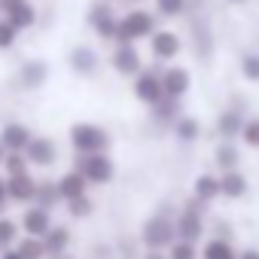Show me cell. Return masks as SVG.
<instances>
[{"mask_svg":"<svg viewBox=\"0 0 259 259\" xmlns=\"http://www.w3.org/2000/svg\"><path fill=\"white\" fill-rule=\"evenodd\" d=\"M141 241L147 250H168L177 241V217L162 204L144 226H141Z\"/></svg>","mask_w":259,"mask_h":259,"instance_id":"cell-1","label":"cell"},{"mask_svg":"<svg viewBox=\"0 0 259 259\" xmlns=\"http://www.w3.org/2000/svg\"><path fill=\"white\" fill-rule=\"evenodd\" d=\"M204 204L201 201H195V198H189L180 210H177V238L180 241H192V244H198L204 235H207V223H204Z\"/></svg>","mask_w":259,"mask_h":259,"instance_id":"cell-2","label":"cell"},{"mask_svg":"<svg viewBox=\"0 0 259 259\" xmlns=\"http://www.w3.org/2000/svg\"><path fill=\"white\" fill-rule=\"evenodd\" d=\"M156 34V19L153 13L147 10H132V13H125L119 19V37L116 43L125 46V43H138V40H150Z\"/></svg>","mask_w":259,"mask_h":259,"instance_id":"cell-3","label":"cell"},{"mask_svg":"<svg viewBox=\"0 0 259 259\" xmlns=\"http://www.w3.org/2000/svg\"><path fill=\"white\" fill-rule=\"evenodd\" d=\"M70 144L82 153V156H92V153H104L110 147V138L101 125H92V122H76L70 128Z\"/></svg>","mask_w":259,"mask_h":259,"instance_id":"cell-4","label":"cell"},{"mask_svg":"<svg viewBox=\"0 0 259 259\" xmlns=\"http://www.w3.org/2000/svg\"><path fill=\"white\" fill-rule=\"evenodd\" d=\"M76 171H79V174H82L89 183H98V186L110 183V180H113V174H116V168H113V159H110L107 153L79 156V159H76Z\"/></svg>","mask_w":259,"mask_h":259,"instance_id":"cell-5","label":"cell"},{"mask_svg":"<svg viewBox=\"0 0 259 259\" xmlns=\"http://www.w3.org/2000/svg\"><path fill=\"white\" fill-rule=\"evenodd\" d=\"M135 98L147 107H156L162 98H165V89H162V73L159 70H144L135 76Z\"/></svg>","mask_w":259,"mask_h":259,"instance_id":"cell-6","label":"cell"},{"mask_svg":"<svg viewBox=\"0 0 259 259\" xmlns=\"http://www.w3.org/2000/svg\"><path fill=\"white\" fill-rule=\"evenodd\" d=\"M89 25L95 28V34L101 40H116L119 37V19L113 16V10L107 4H95L89 10Z\"/></svg>","mask_w":259,"mask_h":259,"instance_id":"cell-7","label":"cell"},{"mask_svg":"<svg viewBox=\"0 0 259 259\" xmlns=\"http://www.w3.org/2000/svg\"><path fill=\"white\" fill-rule=\"evenodd\" d=\"M110 61H113V70L122 73V76H138V73H144V61H141V52H138L135 43L116 46Z\"/></svg>","mask_w":259,"mask_h":259,"instance_id":"cell-8","label":"cell"},{"mask_svg":"<svg viewBox=\"0 0 259 259\" xmlns=\"http://www.w3.org/2000/svg\"><path fill=\"white\" fill-rule=\"evenodd\" d=\"M162 89H165L168 98L183 101V95L192 89V73L186 67H180V64H171V67L162 70Z\"/></svg>","mask_w":259,"mask_h":259,"instance_id":"cell-9","label":"cell"},{"mask_svg":"<svg viewBox=\"0 0 259 259\" xmlns=\"http://www.w3.org/2000/svg\"><path fill=\"white\" fill-rule=\"evenodd\" d=\"M244 122H247L244 110L226 107V110H223V113L217 116L213 128H217V135H220V141H241V132H244Z\"/></svg>","mask_w":259,"mask_h":259,"instance_id":"cell-10","label":"cell"},{"mask_svg":"<svg viewBox=\"0 0 259 259\" xmlns=\"http://www.w3.org/2000/svg\"><path fill=\"white\" fill-rule=\"evenodd\" d=\"M183 49V40L174 34V31H156L150 37V52L156 61H174Z\"/></svg>","mask_w":259,"mask_h":259,"instance_id":"cell-11","label":"cell"},{"mask_svg":"<svg viewBox=\"0 0 259 259\" xmlns=\"http://www.w3.org/2000/svg\"><path fill=\"white\" fill-rule=\"evenodd\" d=\"M250 192V180H247V174L238 168V171H226V174H220V195L223 198H229V201H241L244 195Z\"/></svg>","mask_w":259,"mask_h":259,"instance_id":"cell-12","label":"cell"},{"mask_svg":"<svg viewBox=\"0 0 259 259\" xmlns=\"http://www.w3.org/2000/svg\"><path fill=\"white\" fill-rule=\"evenodd\" d=\"M0 10L7 13V22H13L19 31L22 28H31L34 25V7L28 4V0H0Z\"/></svg>","mask_w":259,"mask_h":259,"instance_id":"cell-13","label":"cell"},{"mask_svg":"<svg viewBox=\"0 0 259 259\" xmlns=\"http://www.w3.org/2000/svg\"><path fill=\"white\" fill-rule=\"evenodd\" d=\"M213 165H217L220 174L238 171V165H241V147H238V141H220L213 147Z\"/></svg>","mask_w":259,"mask_h":259,"instance_id":"cell-14","label":"cell"},{"mask_svg":"<svg viewBox=\"0 0 259 259\" xmlns=\"http://www.w3.org/2000/svg\"><path fill=\"white\" fill-rule=\"evenodd\" d=\"M31 132L25 125H19V122H10V125H4V132H0V144H4L10 153H22V150H28L31 147Z\"/></svg>","mask_w":259,"mask_h":259,"instance_id":"cell-15","label":"cell"},{"mask_svg":"<svg viewBox=\"0 0 259 259\" xmlns=\"http://www.w3.org/2000/svg\"><path fill=\"white\" fill-rule=\"evenodd\" d=\"M192 198L201 201L204 207L220 198V174H198L192 180Z\"/></svg>","mask_w":259,"mask_h":259,"instance_id":"cell-16","label":"cell"},{"mask_svg":"<svg viewBox=\"0 0 259 259\" xmlns=\"http://www.w3.org/2000/svg\"><path fill=\"white\" fill-rule=\"evenodd\" d=\"M25 232L31 235V238H46L49 232H52V220H49V210H43V207H31L28 213H25Z\"/></svg>","mask_w":259,"mask_h":259,"instance_id":"cell-17","label":"cell"},{"mask_svg":"<svg viewBox=\"0 0 259 259\" xmlns=\"http://www.w3.org/2000/svg\"><path fill=\"white\" fill-rule=\"evenodd\" d=\"M241 250H235L232 241L226 238H207L201 244V259H238Z\"/></svg>","mask_w":259,"mask_h":259,"instance_id":"cell-18","label":"cell"},{"mask_svg":"<svg viewBox=\"0 0 259 259\" xmlns=\"http://www.w3.org/2000/svg\"><path fill=\"white\" fill-rule=\"evenodd\" d=\"M25 153H28V162H34V165H52L55 162V144L49 138H34Z\"/></svg>","mask_w":259,"mask_h":259,"instance_id":"cell-19","label":"cell"},{"mask_svg":"<svg viewBox=\"0 0 259 259\" xmlns=\"http://www.w3.org/2000/svg\"><path fill=\"white\" fill-rule=\"evenodd\" d=\"M85 177L79 174V171H70V174H64L61 180H58V192H61V198L64 201H73V198H82L85 195Z\"/></svg>","mask_w":259,"mask_h":259,"instance_id":"cell-20","label":"cell"},{"mask_svg":"<svg viewBox=\"0 0 259 259\" xmlns=\"http://www.w3.org/2000/svg\"><path fill=\"white\" fill-rule=\"evenodd\" d=\"M174 138L180 141V144H195L198 138H201V122L195 119V116H180L177 122H174Z\"/></svg>","mask_w":259,"mask_h":259,"instance_id":"cell-21","label":"cell"},{"mask_svg":"<svg viewBox=\"0 0 259 259\" xmlns=\"http://www.w3.org/2000/svg\"><path fill=\"white\" fill-rule=\"evenodd\" d=\"M150 110H153L156 122H162V125H171V128H174V122L183 116V113H180V110H183V107H180V101H177V98H168V95H165V98H162L156 107H150Z\"/></svg>","mask_w":259,"mask_h":259,"instance_id":"cell-22","label":"cell"},{"mask_svg":"<svg viewBox=\"0 0 259 259\" xmlns=\"http://www.w3.org/2000/svg\"><path fill=\"white\" fill-rule=\"evenodd\" d=\"M7 192H10V198H16V201H28V198L37 195V183H34L28 174H19V177H10V180H7Z\"/></svg>","mask_w":259,"mask_h":259,"instance_id":"cell-23","label":"cell"},{"mask_svg":"<svg viewBox=\"0 0 259 259\" xmlns=\"http://www.w3.org/2000/svg\"><path fill=\"white\" fill-rule=\"evenodd\" d=\"M70 67H73L76 73H95V67H98V52L89 49V46H76V49L70 52Z\"/></svg>","mask_w":259,"mask_h":259,"instance_id":"cell-24","label":"cell"},{"mask_svg":"<svg viewBox=\"0 0 259 259\" xmlns=\"http://www.w3.org/2000/svg\"><path fill=\"white\" fill-rule=\"evenodd\" d=\"M43 244H46V253L58 256V253L67 250V244H70V232H67L64 226H52V232L43 238Z\"/></svg>","mask_w":259,"mask_h":259,"instance_id":"cell-25","label":"cell"},{"mask_svg":"<svg viewBox=\"0 0 259 259\" xmlns=\"http://www.w3.org/2000/svg\"><path fill=\"white\" fill-rule=\"evenodd\" d=\"M238 73H241V79L259 85V52H244L238 58Z\"/></svg>","mask_w":259,"mask_h":259,"instance_id":"cell-26","label":"cell"},{"mask_svg":"<svg viewBox=\"0 0 259 259\" xmlns=\"http://www.w3.org/2000/svg\"><path fill=\"white\" fill-rule=\"evenodd\" d=\"M46 76H49V70H46V64H43V61H28V64L22 67V82H25L28 89L43 85V82H46Z\"/></svg>","mask_w":259,"mask_h":259,"instance_id":"cell-27","label":"cell"},{"mask_svg":"<svg viewBox=\"0 0 259 259\" xmlns=\"http://www.w3.org/2000/svg\"><path fill=\"white\" fill-rule=\"evenodd\" d=\"M168 259H201V247L192 244V241H174L168 247Z\"/></svg>","mask_w":259,"mask_h":259,"instance_id":"cell-28","label":"cell"},{"mask_svg":"<svg viewBox=\"0 0 259 259\" xmlns=\"http://www.w3.org/2000/svg\"><path fill=\"white\" fill-rule=\"evenodd\" d=\"M16 250H19L25 259H43V256H46V244H43V238H31V235L22 238Z\"/></svg>","mask_w":259,"mask_h":259,"instance_id":"cell-29","label":"cell"},{"mask_svg":"<svg viewBox=\"0 0 259 259\" xmlns=\"http://www.w3.org/2000/svg\"><path fill=\"white\" fill-rule=\"evenodd\" d=\"M37 207H43V210H49L58 198H61V192H58V183H40L37 186Z\"/></svg>","mask_w":259,"mask_h":259,"instance_id":"cell-30","label":"cell"},{"mask_svg":"<svg viewBox=\"0 0 259 259\" xmlns=\"http://www.w3.org/2000/svg\"><path fill=\"white\" fill-rule=\"evenodd\" d=\"M241 144L247 150H259V116H247L244 132H241Z\"/></svg>","mask_w":259,"mask_h":259,"instance_id":"cell-31","label":"cell"},{"mask_svg":"<svg viewBox=\"0 0 259 259\" xmlns=\"http://www.w3.org/2000/svg\"><path fill=\"white\" fill-rule=\"evenodd\" d=\"M156 13L165 19H177L186 13V0H156Z\"/></svg>","mask_w":259,"mask_h":259,"instance_id":"cell-32","label":"cell"},{"mask_svg":"<svg viewBox=\"0 0 259 259\" xmlns=\"http://www.w3.org/2000/svg\"><path fill=\"white\" fill-rule=\"evenodd\" d=\"M4 165H7V171H10V177H19V174H28V156H22V153H10V156L4 159Z\"/></svg>","mask_w":259,"mask_h":259,"instance_id":"cell-33","label":"cell"},{"mask_svg":"<svg viewBox=\"0 0 259 259\" xmlns=\"http://www.w3.org/2000/svg\"><path fill=\"white\" fill-rule=\"evenodd\" d=\"M67 204H70V207H67L70 217H76V220H82V217H89V213L95 210L92 198H85V195H82V198H73V201H67Z\"/></svg>","mask_w":259,"mask_h":259,"instance_id":"cell-34","label":"cell"},{"mask_svg":"<svg viewBox=\"0 0 259 259\" xmlns=\"http://www.w3.org/2000/svg\"><path fill=\"white\" fill-rule=\"evenodd\" d=\"M19 37V28L13 22H0V49H10Z\"/></svg>","mask_w":259,"mask_h":259,"instance_id":"cell-35","label":"cell"},{"mask_svg":"<svg viewBox=\"0 0 259 259\" xmlns=\"http://www.w3.org/2000/svg\"><path fill=\"white\" fill-rule=\"evenodd\" d=\"M16 241V223L13 220H0V250L10 247Z\"/></svg>","mask_w":259,"mask_h":259,"instance_id":"cell-36","label":"cell"},{"mask_svg":"<svg viewBox=\"0 0 259 259\" xmlns=\"http://www.w3.org/2000/svg\"><path fill=\"white\" fill-rule=\"evenodd\" d=\"M232 226L229 223H217V232H213V238H226V241H232Z\"/></svg>","mask_w":259,"mask_h":259,"instance_id":"cell-37","label":"cell"},{"mask_svg":"<svg viewBox=\"0 0 259 259\" xmlns=\"http://www.w3.org/2000/svg\"><path fill=\"white\" fill-rule=\"evenodd\" d=\"M238 259H259V247H244L238 253Z\"/></svg>","mask_w":259,"mask_h":259,"instance_id":"cell-38","label":"cell"},{"mask_svg":"<svg viewBox=\"0 0 259 259\" xmlns=\"http://www.w3.org/2000/svg\"><path fill=\"white\" fill-rule=\"evenodd\" d=\"M144 259H168V250H147Z\"/></svg>","mask_w":259,"mask_h":259,"instance_id":"cell-39","label":"cell"},{"mask_svg":"<svg viewBox=\"0 0 259 259\" xmlns=\"http://www.w3.org/2000/svg\"><path fill=\"white\" fill-rule=\"evenodd\" d=\"M7 195H10V192H7V180H0V210H4V201H7Z\"/></svg>","mask_w":259,"mask_h":259,"instance_id":"cell-40","label":"cell"},{"mask_svg":"<svg viewBox=\"0 0 259 259\" xmlns=\"http://www.w3.org/2000/svg\"><path fill=\"white\" fill-rule=\"evenodd\" d=\"M0 259H25L19 250H4V256H0Z\"/></svg>","mask_w":259,"mask_h":259,"instance_id":"cell-41","label":"cell"},{"mask_svg":"<svg viewBox=\"0 0 259 259\" xmlns=\"http://www.w3.org/2000/svg\"><path fill=\"white\" fill-rule=\"evenodd\" d=\"M226 4H232V7H241V4H247V0H226Z\"/></svg>","mask_w":259,"mask_h":259,"instance_id":"cell-42","label":"cell"},{"mask_svg":"<svg viewBox=\"0 0 259 259\" xmlns=\"http://www.w3.org/2000/svg\"><path fill=\"white\" fill-rule=\"evenodd\" d=\"M4 159H7V156H4V144H0V162H4Z\"/></svg>","mask_w":259,"mask_h":259,"instance_id":"cell-43","label":"cell"}]
</instances>
